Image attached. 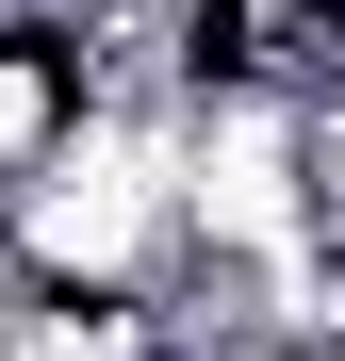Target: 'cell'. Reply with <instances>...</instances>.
Wrapping results in <instances>:
<instances>
[{
  "label": "cell",
  "instance_id": "1",
  "mask_svg": "<svg viewBox=\"0 0 345 361\" xmlns=\"http://www.w3.org/2000/svg\"><path fill=\"white\" fill-rule=\"evenodd\" d=\"M83 148V17L66 0H0V197Z\"/></svg>",
  "mask_w": 345,
  "mask_h": 361
}]
</instances>
